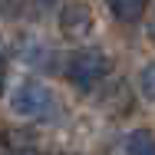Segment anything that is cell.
<instances>
[{
    "label": "cell",
    "instance_id": "5b68a950",
    "mask_svg": "<svg viewBox=\"0 0 155 155\" xmlns=\"http://www.w3.org/2000/svg\"><path fill=\"white\" fill-rule=\"evenodd\" d=\"M125 155H155V132L152 129H132L125 135Z\"/></svg>",
    "mask_w": 155,
    "mask_h": 155
},
{
    "label": "cell",
    "instance_id": "3957f363",
    "mask_svg": "<svg viewBox=\"0 0 155 155\" xmlns=\"http://www.w3.org/2000/svg\"><path fill=\"white\" fill-rule=\"evenodd\" d=\"M60 30L69 40H83L93 33V10L86 3H66L60 10Z\"/></svg>",
    "mask_w": 155,
    "mask_h": 155
},
{
    "label": "cell",
    "instance_id": "52a82bcc",
    "mask_svg": "<svg viewBox=\"0 0 155 155\" xmlns=\"http://www.w3.org/2000/svg\"><path fill=\"white\" fill-rule=\"evenodd\" d=\"M3 86H7V56L0 50V93H3Z\"/></svg>",
    "mask_w": 155,
    "mask_h": 155
},
{
    "label": "cell",
    "instance_id": "277c9868",
    "mask_svg": "<svg viewBox=\"0 0 155 155\" xmlns=\"http://www.w3.org/2000/svg\"><path fill=\"white\" fill-rule=\"evenodd\" d=\"M106 3L119 23H139L145 7H149V0H106Z\"/></svg>",
    "mask_w": 155,
    "mask_h": 155
},
{
    "label": "cell",
    "instance_id": "6da1fadb",
    "mask_svg": "<svg viewBox=\"0 0 155 155\" xmlns=\"http://www.w3.org/2000/svg\"><path fill=\"white\" fill-rule=\"evenodd\" d=\"M10 109L20 119H40L50 122L60 116V99L50 86H43L40 79H20L10 93Z\"/></svg>",
    "mask_w": 155,
    "mask_h": 155
},
{
    "label": "cell",
    "instance_id": "7a4b0ae2",
    "mask_svg": "<svg viewBox=\"0 0 155 155\" xmlns=\"http://www.w3.org/2000/svg\"><path fill=\"white\" fill-rule=\"evenodd\" d=\"M112 73V60L102 50H76L66 63V76L79 93H93L106 83V76Z\"/></svg>",
    "mask_w": 155,
    "mask_h": 155
},
{
    "label": "cell",
    "instance_id": "ba28073f",
    "mask_svg": "<svg viewBox=\"0 0 155 155\" xmlns=\"http://www.w3.org/2000/svg\"><path fill=\"white\" fill-rule=\"evenodd\" d=\"M149 40L155 43V20H152V27H149Z\"/></svg>",
    "mask_w": 155,
    "mask_h": 155
},
{
    "label": "cell",
    "instance_id": "8992f818",
    "mask_svg": "<svg viewBox=\"0 0 155 155\" xmlns=\"http://www.w3.org/2000/svg\"><path fill=\"white\" fill-rule=\"evenodd\" d=\"M139 93L145 96L149 102H155V63L142 66V73H139Z\"/></svg>",
    "mask_w": 155,
    "mask_h": 155
}]
</instances>
